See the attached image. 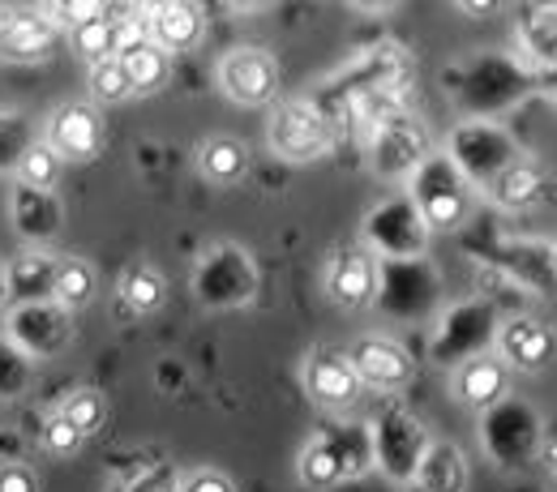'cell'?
Segmentation results:
<instances>
[{
  "instance_id": "7",
  "label": "cell",
  "mask_w": 557,
  "mask_h": 492,
  "mask_svg": "<svg viewBox=\"0 0 557 492\" xmlns=\"http://www.w3.org/2000/svg\"><path fill=\"white\" fill-rule=\"evenodd\" d=\"M305 390L326 412H348L360 399V377L351 368L348 352H318L305 368Z\"/></svg>"
},
{
  "instance_id": "22",
  "label": "cell",
  "mask_w": 557,
  "mask_h": 492,
  "mask_svg": "<svg viewBox=\"0 0 557 492\" xmlns=\"http://www.w3.org/2000/svg\"><path fill=\"white\" fill-rule=\"evenodd\" d=\"M176 492H236V484L219 467H194V471L181 476V489Z\"/></svg>"
},
{
  "instance_id": "27",
  "label": "cell",
  "mask_w": 557,
  "mask_h": 492,
  "mask_svg": "<svg viewBox=\"0 0 557 492\" xmlns=\"http://www.w3.org/2000/svg\"><path fill=\"white\" fill-rule=\"evenodd\" d=\"M549 262H554V275H557V240H554V253H549Z\"/></svg>"
},
{
  "instance_id": "6",
  "label": "cell",
  "mask_w": 557,
  "mask_h": 492,
  "mask_svg": "<svg viewBox=\"0 0 557 492\" xmlns=\"http://www.w3.org/2000/svg\"><path fill=\"white\" fill-rule=\"evenodd\" d=\"M506 386H510V368L497 359V355H468L455 377H450V394L459 407L468 412H488L506 399Z\"/></svg>"
},
{
  "instance_id": "17",
  "label": "cell",
  "mask_w": 557,
  "mask_h": 492,
  "mask_svg": "<svg viewBox=\"0 0 557 492\" xmlns=\"http://www.w3.org/2000/svg\"><path fill=\"white\" fill-rule=\"evenodd\" d=\"M344 454L335 450V441H326V437H318V441H309L305 450H300V458H296V476H300V484H309V489H331V484H339L344 480Z\"/></svg>"
},
{
  "instance_id": "28",
  "label": "cell",
  "mask_w": 557,
  "mask_h": 492,
  "mask_svg": "<svg viewBox=\"0 0 557 492\" xmlns=\"http://www.w3.org/2000/svg\"><path fill=\"white\" fill-rule=\"evenodd\" d=\"M554 99H557V81H554Z\"/></svg>"
},
{
  "instance_id": "8",
  "label": "cell",
  "mask_w": 557,
  "mask_h": 492,
  "mask_svg": "<svg viewBox=\"0 0 557 492\" xmlns=\"http://www.w3.org/2000/svg\"><path fill=\"white\" fill-rule=\"evenodd\" d=\"M373 262L360 253V249H344V253H335V262L326 266V300L335 304V308H344V313H356V308H364L369 300H373Z\"/></svg>"
},
{
  "instance_id": "10",
  "label": "cell",
  "mask_w": 557,
  "mask_h": 492,
  "mask_svg": "<svg viewBox=\"0 0 557 492\" xmlns=\"http://www.w3.org/2000/svg\"><path fill=\"white\" fill-rule=\"evenodd\" d=\"M420 492H468V458L450 441H433L417 463Z\"/></svg>"
},
{
  "instance_id": "24",
  "label": "cell",
  "mask_w": 557,
  "mask_h": 492,
  "mask_svg": "<svg viewBox=\"0 0 557 492\" xmlns=\"http://www.w3.org/2000/svg\"><path fill=\"white\" fill-rule=\"evenodd\" d=\"M9 26H13V9H4V4H0V43H4V35H9Z\"/></svg>"
},
{
  "instance_id": "14",
  "label": "cell",
  "mask_w": 557,
  "mask_h": 492,
  "mask_svg": "<svg viewBox=\"0 0 557 492\" xmlns=\"http://www.w3.org/2000/svg\"><path fill=\"white\" fill-rule=\"evenodd\" d=\"M116 30H121V22H112L103 9H95L90 17H82L70 30L73 52H77L86 65H103V61L116 56Z\"/></svg>"
},
{
  "instance_id": "1",
  "label": "cell",
  "mask_w": 557,
  "mask_h": 492,
  "mask_svg": "<svg viewBox=\"0 0 557 492\" xmlns=\"http://www.w3.org/2000/svg\"><path fill=\"white\" fill-rule=\"evenodd\" d=\"M267 146L283 163H313L331 150V121L309 99H283L271 112Z\"/></svg>"
},
{
  "instance_id": "13",
  "label": "cell",
  "mask_w": 557,
  "mask_h": 492,
  "mask_svg": "<svg viewBox=\"0 0 557 492\" xmlns=\"http://www.w3.org/2000/svg\"><path fill=\"white\" fill-rule=\"evenodd\" d=\"M198 167L210 185H236L245 172H249V146L227 134L219 138H207L198 146Z\"/></svg>"
},
{
  "instance_id": "12",
  "label": "cell",
  "mask_w": 557,
  "mask_h": 492,
  "mask_svg": "<svg viewBox=\"0 0 557 492\" xmlns=\"http://www.w3.org/2000/svg\"><path fill=\"white\" fill-rule=\"evenodd\" d=\"M57 43V26L44 17V13H30V17H13L4 43H0V56L4 61H44Z\"/></svg>"
},
{
  "instance_id": "25",
  "label": "cell",
  "mask_w": 557,
  "mask_h": 492,
  "mask_svg": "<svg viewBox=\"0 0 557 492\" xmlns=\"http://www.w3.org/2000/svg\"><path fill=\"white\" fill-rule=\"evenodd\" d=\"M9 300H13V291H9V275L0 270V313H4V304H9Z\"/></svg>"
},
{
  "instance_id": "16",
  "label": "cell",
  "mask_w": 557,
  "mask_h": 492,
  "mask_svg": "<svg viewBox=\"0 0 557 492\" xmlns=\"http://www.w3.org/2000/svg\"><path fill=\"white\" fill-rule=\"evenodd\" d=\"M95 266L86 262V257H65V262H57V270H52V300L61 304V308H86L90 300H95Z\"/></svg>"
},
{
  "instance_id": "18",
  "label": "cell",
  "mask_w": 557,
  "mask_h": 492,
  "mask_svg": "<svg viewBox=\"0 0 557 492\" xmlns=\"http://www.w3.org/2000/svg\"><path fill=\"white\" fill-rule=\"evenodd\" d=\"M17 180L26 185V189H35V193H52L57 185H61V172H65V159L48 146V141H30L26 146V154L17 159Z\"/></svg>"
},
{
  "instance_id": "20",
  "label": "cell",
  "mask_w": 557,
  "mask_h": 492,
  "mask_svg": "<svg viewBox=\"0 0 557 492\" xmlns=\"http://www.w3.org/2000/svg\"><path fill=\"white\" fill-rule=\"evenodd\" d=\"M61 416L82 432V437H95L103 420H108V399L99 390H73L70 399L61 403Z\"/></svg>"
},
{
  "instance_id": "2",
  "label": "cell",
  "mask_w": 557,
  "mask_h": 492,
  "mask_svg": "<svg viewBox=\"0 0 557 492\" xmlns=\"http://www.w3.org/2000/svg\"><path fill=\"white\" fill-rule=\"evenodd\" d=\"M219 90L240 103V108H267L278 99V61L267 48H232L219 70H214Z\"/></svg>"
},
{
  "instance_id": "4",
  "label": "cell",
  "mask_w": 557,
  "mask_h": 492,
  "mask_svg": "<svg viewBox=\"0 0 557 492\" xmlns=\"http://www.w3.org/2000/svg\"><path fill=\"white\" fill-rule=\"evenodd\" d=\"M497 359L510 373H545L557 355V335L554 326H545L541 317H506L497 330Z\"/></svg>"
},
{
  "instance_id": "15",
  "label": "cell",
  "mask_w": 557,
  "mask_h": 492,
  "mask_svg": "<svg viewBox=\"0 0 557 492\" xmlns=\"http://www.w3.org/2000/svg\"><path fill=\"white\" fill-rule=\"evenodd\" d=\"M116 295H121V304L129 308V313H159L163 308V295H168V287H163V275L154 270V266H146V262H134L125 275H121V287H116Z\"/></svg>"
},
{
  "instance_id": "26",
  "label": "cell",
  "mask_w": 557,
  "mask_h": 492,
  "mask_svg": "<svg viewBox=\"0 0 557 492\" xmlns=\"http://www.w3.org/2000/svg\"><path fill=\"white\" fill-rule=\"evenodd\" d=\"M459 9H463V13H488L493 4H488V0H481V4H459Z\"/></svg>"
},
{
  "instance_id": "23",
  "label": "cell",
  "mask_w": 557,
  "mask_h": 492,
  "mask_svg": "<svg viewBox=\"0 0 557 492\" xmlns=\"http://www.w3.org/2000/svg\"><path fill=\"white\" fill-rule=\"evenodd\" d=\"M0 492H39L35 467H26V463H17V458H4V463H0Z\"/></svg>"
},
{
  "instance_id": "9",
  "label": "cell",
  "mask_w": 557,
  "mask_h": 492,
  "mask_svg": "<svg viewBox=\"0 0 557 492\" xmlns=\"http://www.w3.org/2000/svg\"><path fill=\"white\" fill-rule=\"evenodd\" d=\"M146 35L154 48H163L168 56L172 52H194L202 43V13L194 4H181V0H163V4H150L146 9Z\"/></svg>"
},
{
  "instance_id": "19",
  "label": "cell",
  "mask_w": 557,
  "mask_h": 492,
  "mask_svg": "<svg viewBox=\"0 0 557 492\" xmlns=\"http://www.w3.org/2000/svg\"><path fill=\"white\" fill-rule=\"evenodd\" d=\"M86 90H90V99H95V103H103V108L125 103V99L134 94L129 73H125V65H121L116 56H112V61H103V65H90V73H86Z\"/></svg>"
},
{
  "instance_id": "11",
  "label": "cell",
  "mask_w": 557,
  "mask_h": 492,
  "mask_svg": "<svg viewBox=\"0 0 557 492\" xmlns=\"http://www.w3.org/2000/svg\"><path fill=\"white\" fill-rule=\"evenodd\" d=\"M488 198L502 211H532L545 198V176L532 163H510L488 180Z\"/></svg>"
},
{
  "instance_id": "5",
  "label": "cell",
  "mask_w": 557,
  "mask_h": 492,
  "mask_svg": "<svg viewBox=\"0 0 557 492\" xmlns=\"http://www.w3.org/2000/svg\"><path fill=\"white\" fill-rule=\"evenodd\" d=\"M48 146L70 159V163H90L99 150H103V125H99V112L90 103H61L52 116H48Z\"/></svg>"
},
{
  "instance_id": "21",
  "label": "cell",
  "mask_w": 557,
  "mask_h": 492,
  "mask_svg": "<svg viewBox=\"0 0 557 492\" xmlns=\"http://www.w3.org/2000/svg\"><path fill=\"white\" fill-rule=\"evenodd\" d=\"M39 441H44V450H48L52 458H73V454L82 450V441H86V437H82V432H77V428H73V424L61 416V412H57L52 420L44 424Z\"/></svg>"
},
{
  "instance_id": "3",
  "label": "cell",
  "mask_w": 557,
  "mask_h": 492,
  "mask_svg": "<svg viewBox=\"0 0 557 492\" xmlns=\"http://www.w3.org/2000/svg\"><path fill=\"white\" fill-rule=\"evenodd\" d=\"M348 359H351V368H356V377H360V386H373V390H382V394H399V390L412 386V377H417L412 355L404 352L395 339H386V335H364V339H356L348 348Z\"/></svg>"
}]
</instances>
